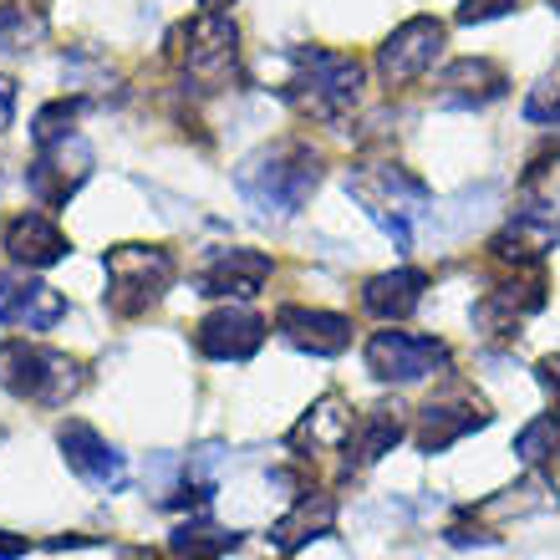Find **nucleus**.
Here are the masks:
<instances>
[{"label":"nucleus","instance_id":"obj_6","mask_svg":"<svg viewBox=\"0 0 560 560\" xmlns=\"http://www.w3.org/2000/svg\"><path fill=\"white\" fill-rule=\"evenodd\" d=\"M103 270H107V306H113V316L153 311L178 276L174 255L163 245H113L103 255Z\"/></svg>","mask_w":560,"mask_h":560},{"label":"nucleus","instance_id":"obj_31","mask_svg":"<svg viewBox=\"0 0 560 560\" xmlns=\"http://www.w3.org/2000/svg\"><path fill=\"white\" fill-rule=\"evenodd\" d=\"M11 118H15V82L11 77H0V133L11 128Z\"/></svg>","mask_w":560,"mask_h":560},{"label":"nucleus","instance_id":"obj_22","mask_svg":"<svg viewBox=\"0 0 560 560\" xmlns=\"http://www.w3.org/2000/svg\"><path fill=\"white\" fill-rule=\"evenodd\" d=\"M423 291H428V276L413 266H398L387 276H372L362 285V311H372L377 322H402L423 306Z\"/></svg>","mask_w":560,"mask_h":560},{"label":"nucleus","instance_id":"obj_11","mask_svg":"<svg viewBox=\"0 0 560 560\" xmlns=\"http://www.w3.org/2000/svg\"><path fill=\"white\" fill-rule=\"evenodd\" d=\"M474 428H489V402L474 398L469 387H448V393L423 402V413H418V448L423 454H443L458 439H469Z\"/></svg>","mask_w":560,"mask_h":560},{"label":"nucleus","instance_id":"obj_19","mask_svg":"<svg viewBox=\"0 0 560 560\" xmlns=\"http://www.w3.org/2000/svg\"><path fill=\"white\" fill-rule=\"evenodd\" d=\"M504 67L489 57H458L439 77V107H489L504 97Z\"/></svg>","mask_w":560,"mask_h":560},{"label":"nucleus","instance_id":"obj_28","mask_svg":"<svg viewBox=\"0 0 560 560\" xmlns=\"http://www.w3.org/2000/svg\"><path fill=\"white\" fill-rule=\"evenodd\" d=\"M525 122H546V128H560V61L530 88V97H525Z\"/></svg>","mask_w":560,"mask_h":560},{"label":"nucleus","instance_id":"obj_25","mask_svg":"<svg viewBox=\"0 0 560 560\" xmlns=\"http://www.w3.org/2000/svg\"><path fill=\"white\" fill-rule=\"evenodd\" d=\"M46 42V15L31 5H0V51H31Z\"/></svg>","mask_w":560,"mask_h":560},{"label":"nucleus","instance_id":"obj_16","mask_svg":"<svg viewBox=\"0 0 560 560\" xmlns=\"http://www.w3.org/2000/svg\"><path fill=\"white\" fill-rule=\"evenodd\" d=\"M0 250L11 255L15 266L26 270H46L57 266V260H67V235H61V224L51 220V214H42V209H26V214H11L5 220V230H0Z\"/></svg>","mask_w":560,"mask_h":560},{"label":"nucleus","instance_id":"obj_12","mask_svg":"<svg viewBox=\"0 0 560 560\" xmlns=\"http://www.w3.org/2000/svg\"><path fill=\"white\" fill-rule=\"evenodd\" d=\"M546 306V276L540 270H510V276L494 285V291L474 306V326L485 337H515V326L525 316Z\"/></svg>","mask_w":560,"mask_h":560},{"label":"nucleus","instance_id":"obj_14","mask_svg":"<svg viewBox=\"0 0 560 560\" xmlns=\"http://www.w3.org/2000/svg\"><path fill=\"white\" fill-rule=\"evenodd\" d=\"M67 316V295L46 280L31 276H0V326L11 331H51V326Z\"/></svg>","mask_w":560,"mask_h":560},{"label":"nucleus","instance_id":"obj_7","mask_svg":"<svg viewBox=\"0 0 560 560\" xmlns=\"http://www.w3.org/2000/svg\"><path fill=\"white\" fill-rule=\"evenodd\" d=\"M368 372L377 383H423V377H439V372L454 368V352L448 341L439 337H418V331H372L368 337Z\"/></svg>","mask_w":560,"mask_h":560},{"label":"nucleus","instance_id":"obj_4","mask_svg":"<svg viewBox=\"0 0 560 560\" xmlns=\"http://www.w3.org/2000/svg\"><path fill=\"white\" fill-rule=\"evenodd\" d=\"M178 77L194 92H230L240 88V26L224 11H199L174 36Z\"/></svg>","mask_w":560,"mask_h":560},{"label":"nucleus","instance_id":"obj_15","mask_svg":"<svg viewBox=\"0 0 560 560\" xmlns=\"http://www.w3.org/2000/svg\"><path fill=\"white\" fill-rule=\"evenodd\" d=\"M276 331L285 347L306 357H341L352 347V322L341 311H311V306H280Z\"/></svg>","mask_w":560,"mask_h":560},{"label":"nucleus","instance_id":"obj_5","mask_svg":"<svg viewBox=\"0 0 560 560\" xmlns=\"http://www.w3.org/2000/svg\"><path fill=\"white\" fill-rule=\"evenodd\" d=\"M347 194L383 224L398 250L413 245V220L428 209V189L408 168H398V163H357L347 174Z\"/></svg>","mask_w":560,"mask_h":560},{"label":"nucleus","instance_id":"obj_2","mask_svg":"<svg viewBox=\"0 0 560 560\" xmlns=\"http://www.w3.org/2000/svg\"><path fill=\"white\" fill-rule=\"evenodd\" d=\"M362 97V61L326 46H295L285 103L306 113L311 122H341Z\"/></svg>","mask_w":560,"mask_h":560},{"label":"nucleus","instance_id":"obj_21","mask_svg":"<svg viewBox=\"0 0 560 560\" xmlns=\"http://www.w3.org/2000/svg\"><path fill=\"white\" fill-rule=\"evenodd\" d=\"M331 525H337V500L331 494H301V500L285 510V515L270 525V546L280 550V556H295V550L306 546V540H322V535H331Z\"/></svg>","mask_w":560,"mask_h":560},{"label":"nucleus","instance_id":"obj_10","mask_svg":"<svg viewBox=\"0 0 560 560\" xmlns=\"http://www.w3.org/2000/svg\"><path fill=\"white\" fill-rule=\"evenodd\" d=\"M443 42H448V31H443V21H433V15L402 21V26L377 46V77H383L387 88L413 82V77H423L428 67L443 57Z\"/></svg>","mask_w":560,"mask_h":560},{"label":"nucleus","instance_id":"obj_26","mask_svg":"<svg viewBox=\"0 0 560 560\" xmlns=\"http://www.w3.org/2000/svg\"><path fill=\"white\" fill-rule=\"evenodd\" d=\"M556 448H560V413H540L515 433V454H520V464H530V469L546 464Z\"/></svg>","mask_w":560,"mask_h":560},{"label":"nucleus","instance_id":"obj_18","mask_svg":"<svg viewBox=\"0 0 560 560\" xmlns=\"http://www.w3.org/2000/svg\"><path fill=\"white\" fill-rule=\"evenodd\" d=\"M352 433H357V418H352V408L337 398V393H326L316 408H311L301 423L285 433V448L291 454H301V458H316V454H337V448H347L352 443Z\"/></svg>","mask_w":560,"mask_h":560},{"label":"nucleus","instance_id":"obj_9","mask_svg":"<svg viewBox=\"0 0 560 560\" xmlns=\"http://www.w3.org/2000/svg\"><path fill=\"white\" fill-rule=\"evenodd\" d=\"M92 163L97 159H92V143L82 133L57 138V143L36 148V159H31V168H26V189L36 194L46 209H61L92 178Z\"/></svg>","mask_w":560,"mask_h":560},{"label":"nucleus","instance_id":"obj_17","mask_svg":"<svg viewBox=\"0 0 560 560\" xmlns=\"http://www.w3.org/2000/svg\"><path fill=\"white\" fill-rule=\"evenodd\" d=\"M270 280V255L260 250H214L199 270V295H224V301H250Z\"/></svg>","mask_w":560,"mask_h":560},{"label":"nucleus","instance_id":"obj_8","mask_svg":"<svg viewBox=\"0 0 560 560\" xmlns=\"http://www.w3.org/2000/svg\"><path fill=\"white\" fill-rule=\"evenodd\" d=\"M57 448H61V458H67V469H72L82 485L97 489V494H122V489H128V454H118V443H107L92 423L67 418V423L57 428Z\"/></svg>","mask_w":560,"mask_h":560},{"label":"nucleus","instance_id":"obj_3","mask_svg":"<svg viewBox=\"0 0 560 560\" xmlns=\"http://www.w3.org/2000/svg\"><path fill=\"white\" fill-rule=\"evenodd\" d=\"M82 383H88V368L57 347H42L26 337L0 347V387L31 408H67V398H77Z\"/></svg>","mask_w":560,"mask_h":560},{"label":"nucleus","instance_id":"obj_33","mask_svg":"<svg viewBox=\"0 0 560 560\" xmlns=\"http://www.w3.org/2000/svg\"><path fill=\"white\" fill-rule=\"evenodd\" d=\"M550 5H556V11H560V0H550Z\"/></svg>","mask_w":560,"mask_h":560},{"label":"nucleus","instance_id":"obj_23","mask_svg":"<svg viewBox=\"0 0 560 560\" xmlns=\"http://www.w3.org/2000/svg\"><path fill=\"white\" fill-rule=\"evenodd\" d=\"M408 433V408L402 402H377V408H368L362 413V423H357V458L362 464H377L383 454H393V443Z\"/></svg>","mask_w":560,"mask_h":560},{"label":"nucleus","instance_id":"obj_1","mask_svg":"<svg viewBox=\"0 0 560 560\" xmlns=\"http://www.w3.org/2000/svg\"><path fill=\"white\" fill-rule=\"evenodd\" d=\"M322 184V153L306 143V138H280V143H266L260 153L235 168V189L240 199L266 214V220H291L295 209L306 205L311 194Z\"/></svg>","mask_w":560,"mask_h":560},{"label":"nucleus","instance_id":"obj_13","mask_svg":"<svg viewBox=\"0 0 560 560\" xmlns=\"http://www.w3.org/2000/svg\"><path fill=\"white\" fill-rule=\"evenodd\" d=\"M194 347L209 362H250L266 347V322L250 306H224L209 311L205 322L194 326Z\"/></svg>","mask_w":560,"mask_h":560},{"label":"nucleus","instance_id":"obj_27","mask_svg":"<svg viewBox=\"0 0 560 560\" xmlns=\"http://www.w3.org/2000/svg\"><path fill=\"white\" fill-rule=\"evenodd\" d=\"M82 107H88L82 97H57V103H46L42 113H36V122H31V143L46 148V143H57V138H72Z\"/></svg>","mask_w":560,"mask_h":560},{"label":"nucleus","instance_id":"obj_30","mask_svg":"<svg viewBox=\"0 0 560 560\" xmlns=\"http://www.w3.org/2000/svg\"><path fill=\"white\" fill-rule=\"evenodd\" d=\"M535 377H540V387H546L550 398H556V408H560V352L540 357V362H535Z\"/></svg>","mask_w":560,"mask_h":560},{"label":"nucleus","instance_id":"obj_24","mask_svg":"<svg viewBox=\"0 0 560 560\" xmlns=\"http://www.w3.org/2000/svg\"><path fill=\"white\" fill-rule=\"evenodd\" d=\"M240 535L224 530V525H214V520L194 515L184 520L174 535H168V550H174V560H220L224 550H235Z\"/></svg>","mask_w":560,"mask_h":560},{"label":"nucleus","instance_id":"obj_29","mask_svg":"<svg viewBox=\"0 0 560 560\" xmlns=\"http://www.w3.org/2000/svg\"><path fill=\"white\" fill-rule=\"evenodd\" d=\"M520 0H464L458 5V21L464 26H479V21H494V15H510Z\"/></svg>","mask_w":560,"mask_h":560},{"label":"nucleus","instance_id":"obj_32","mask_svg":"<svg viewBox=\"0 0 560 560\" xmlns=\"http://www.w3.org/2000/svg\"><path fill=\"white\" fill-rule=\"evenodd\" d=\"M31 550L26 535H11V530H0V560H21Z\"/></svg>","mask_w":560,"mask_h":560},{"label":"nucleus","instance_id":"obj_20","mask_svg":"<svg viewBox=\"0 0 560 560\" xmlns=\"http://www.w3.org/2000/svg\"><path fill=\"white\" fill-rule=\"evenodd\" d=\"M560 240V224L550 220V214H535V209H525V214H515V220L504 224L500 235H494V260L510 270H540V260H546V250H556Z\"/></svg>","mask_w":560,"mask_h":560}]
</instances>
